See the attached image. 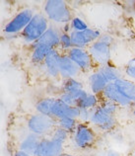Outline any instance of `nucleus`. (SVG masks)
<instances>
[{"label":"nucleus","mask_w":135,"mask_h":156,"mask_svg":"<svg viewBox=\"0 0 135 156\" xmlns=\"http://www.w3.org/2000/svg\"><path fill=\"white\" fill-rule=\"evenodd\" d=\"M59 42H60V35L58 31L54 27H50L47 29V31L42 36V38L38 42H36L33 46H36V44H44V46H47L51 48H56L59 46Z\"/></svg>","instance_id":"obj_16"},{"label":"nucleus","mask_w":135,"mask_h":156,"mask_svg":"<svg viewBox=\"0 0 135 156\" xmlns=\"http://www.w3.org/2000/svg\"><path fill=\"white\" fill-rule=\"evenodd\" d=\"M40 140H42V136L31 133L30 134L27 135V136L23 139L21 143H20L19 149H21L29 154L35 156V152H36V148H38Z\"/></svg>","instance_id":"obj_18"},{"label":"nucleus","mask_w":135,"mask_h":156,"mask_svg":"<svg viewBox=\"0 0 135 156\" xmlns=\"http://www.w3.org/2000/svg\"><path fill=\"white\" fill-rule=\"evenodd\" d=\"M67 55L74 61L81 70L87 71L92 68L94 60L86 48H72L68 51Z\"/></svg>","instance_id":"obj_10"},{"label":"nucleus","mask_w":135,"mask_h":156,"mask_svg":"<svg viewBox=\"0 0 135 156\" xmlns=\"http://www.w3.org/2000/svg\"><path fill=\"white\" fill-rule=\"evenodd\" d=\"M102 95L104 96L105 99L112 101L113 103H116L117 106L120 107H130L132 106V101L127 99L119 92V90L116 88V86L114 83H109L107 88L104 90V92L102 93Z\"/></svg>","instance_id":"obj_12"},{"label":"nucleus","mask_w":135,"mask_h":156,"mask_svg":"<svg viewBox=\"0 0 135 156\" xmlns=\"http://www.w3.org/2000/svg\"><path fill=\"white\" fill-rule=\"evenodd\" d=\"M98 71L101 72L109 83H113L116 82L117 79H119L121 77V71L118 68L114 67L113 65L110 64H105V65H101L98 69Z\"/></svg>","instance_id":"obj_19"},{"label":"nucleus","mask_w":135,"mask_h":156,"mask_svg":"<svg viewBox=\"0 0 135 156\" xmlns=\"http://www.w3.org/2000/svg\"><path fill=\"white\" fill-rule=\"evenodd\" d=\"M33 47H34V51H33L31 58L34 63L44 62V60H46L48 53L52 50H54V48L44 46V44H36V46H33Z\"/></svg>","instance_id":"obj_20"},{"label":"nucleus","mask_w":135,"mask_h":156,"mask_svg":"<svg viewBox=\"0 0 135 156\" xmlns=\"http://www.w3.org/2000/svg\"><path fill=\"white\" fill-rule=\"evenodd\" d=\"M55 119L42 114L33 115L28 120V128L30 131L40 136L48 133L50 131L52 133L55 129Z\"/></svg>","instance_id":"obj_3"},{"label":"nucleus","mask_w":135,"mask_h":156,"mask_svg":"<svg viewBox=\"0 0 135 156\" xmlns=\"http://www.w3.org/2000/svg\"><path fill=\"white\" fill-rule=\"evenodd\" d=\"M70 29L72 31L75 32H82L85 30H88L89 26L87 25L84 20H82L79 17H74L72 19V21L70 22Z\"/></svg>","instance_id":"obj_25"},{"label":"nucleus","mask_w":135,"mask_h":156,"mask_svg":"<svg viewBox=\"0 0 135 156\" xmlns=\"http://www.w3.org/2000/svg\"><path fill=\"white\" fill-rule=\"evenodd\" d=\"M13 156H34V155H31V154H29V153L25 152V151H23L21 149H18L14 152Z\"/></svg>","instance_id":"obj_32"},{"label":"nucleus","mask_w":135,"mask_h":156,"mask_svg":"<svg viewBox=\"0 0 135 156\" xmlns=\"http://www.w3.org/2000/svg\"><path fill=\"white\" fill-rule=\"evenodd\" d=\"M59 47L62 48L63 51H69L73 48L72 44V40L70 34L68 33H62L60 35V42H59Z\"/></svg>","instance_id":"obj_26"},{"label":"nucleus","mask_w":135,"mask_h":156,"mask_svg":"<svg viewBox=\"0 0 135 156\" xmlns=\"http://www.w3.org/2000/svg\"><path fill=\"white\" fill-rule=\"evenodd\" d=\"M87 51L92 56L94 61L100 65L109 64L110 60V46L98 40L88 47Z\"/></svg>","instance_id":"obj_9"},{"label":"nucleus","mask_w":135,"mask_h":156,"mask_svg":"<svg viewBox=\"0 0 135 156\" xmlns=\"http://www.w3.org/2000/svg\"><path fill=\"white\" fill-rule=\"evenodd\" d=\"M34 11L30 8H26L15 16L11 21L4 27L3 32L6 35H14L18 33H22L25 28L29 25L31 20L34 17Z\"/></svg>","instance_id":"obj_5"},{"label":"nucleus","mask_w":135,"mask_h":156,"mask_svg":"<svg viewBox=\"0 0 135 156\" xmlns=\"http://www.w3.org/2000/svg\"><path fill=\"white\" fill-rule=\"evenodd\" d=\"M99 105H100V102H99V99H98V96L93 93L92 94L88 93L83 99L78 101V105H77V107H78L79 109L94 110Z\"/></svg>","instance_id":"obj_22"},{"label":"nucleus","mask_w":135,"mask_h":156,"mask_svg":"<svg viewBox=\"0 0 135 156\" xmlns=\"http://www.w3.org/2000/svg\"><path fill=\"white\" fill-rule=\"evenodd\" d=\"M97 134L94 129L86 122H78L73 133V140L75 145L81 149L88 148L96 142Z\"/></svg>","instance_id":"obj_4"},{"label":"nucleus","mask_w":135,"mask_h":156,"mask_svg":"<svg viewBox=\"0 0 135 156\" xmlns=\"http://www.w3.org/2000/svg\"><path fill=\"white\" fill-rule=\"evenodd\" d=\"M93 110H85V109H80V117L79 120L82 121V122H90L92 117Z\"/></svg>","instance_id":"obj_30"},{"label":"nucleus","mask_w":135,"mask_h":156,"mask_svg":"<svg viewBox=\"0 0 135 156\" xmlns=\"http://www.w3.org/2000/svg\"><path fill=\"white\" fill-rule=\"evenodd\" d=\"M124 72H125V75L127 77L135 80V57L131 58L126 63Z\"/></svg>","instance_id":"obj_29"},{"label":"nucleus","mask_w":135,"mask_h":156,"mask_svg":"<svg viewBox=\"0 0 135 156\" xmlns=\"http://www.w3.org/2000/svg\"><path fill=\"white\" fill-rule=\"evenodd\" d=\"M55 99L56 98L47 97V98H43V99L40 100L38 103L36 104V109L38 111V113L44 115V116L51 117L52 108H54Z\"/></svg>","instance_id":"obj_21"},{"label":"nucleus","mask_w":135,"mask_h":156,"mask_svg":"<svg viewBox=\"0 0 135 156\" xmlns=\"http://www.w3.org/2000/svg\"><path fill=\"white\" fill-rule=\"evenodd\" d=\"M116 88L119 90V92L126 97L127 99L133 101L135 97V82L125 78H119L116 82H113Z\"/></svg>","instance_id":"obj_17"},{"label":"nucleus","mask_w":135,"mask_h":156,"mask_svg":"<svg viewBox=\"0 0 135 156\" xmlns=\"http://www.w3.org/2000/svg\"><path fill=\"white\" fill-rule=\"evenodd\" d=\"M100 106L105 111H107L108 113L112 114V115L116 114V110H117V105L116 103H113L112 101H109V100H107V99H105L104 101L100 102Z\"/></svg>","instance_id":"obj_28"},{"label":"nucleus","mask_w":135,"mask_h":156,"mask_svg":"<svg viewBox=\"0 0 135 156\" xmlns=\"http://www.w3.org/2000/svg\"><path fill=\"white\" fill-rule=\"evenodd\" d=\"M107 156H120V154L118 153L117 151H116V150L110 149V150H109V151H108Z\"/></svg>","instance_id":"obj_33"},{"label":"nucleus","mask_w":135,"mask_h":156,"mask_svg":"<svg viewBox=\"0 0 135 156\" xmlns=\"http://www.w3.org/2000/svg\"><path fill=\"white\" fill-rule=\"evenodd\" d=\"M132 106H133V115L135 116V97H134V99L132 101Z\"/></svg>","instance_id":"obj_34"},{"label":"nucleus","mask_w":135,"mask_h":156,"mask_svg":"<svg viewBox=\"0 0 135 156\" xmlns=\"http://www.w3.org/2000/svg\"><path fill=\"white\" fill-rule=\"evenodd\" d=\"M64 143H61L54 138L43 137L36 148L35 156H61L63 152Z\"/></svg>","instance_id":"obj_8"},{"label":"nucleus","mask_w":135,"mask_h":156,"mask_svg":"<svg viewBox=\"0 0 135 156\" xmlns=\"http://www.w3.org/2000/svg\"><path fill=\"white\" fill-rule=\"evenodd\" d=\"M50 137L54 138V140L61 142V143H65V141H66L69 137V133L67 130L59 128V126H56V128L52 130Z\"/></svg>","instance_id":"obj_24"},{"label":"nucleus","mask_w":135,"mask_h":156,"mask_svg":"<svg viewBox=\"0 0 135 156\" xmlns=\"http://www.w3.org/2000/svg\"><path fill=\"white\" fill-rule=\"evenodd\" d=\"M59 99L61 101H63L65 104H67L68 106H70V107H77V104H78V101H77V99L70 93L63 92L59 96Z\"/></svg>","instance_id":"obj_27"},{"label":"nucleus","mask_w":135,"mask_h":156,"mask_svg":"<svg viewBox=\"0 0 135 156\" xmlns=\"http://www.w3.org/2000/svg\"><path fill=\"white\" fill-rule=\"evenodd\" d=\"M101 33L97 30L93 29H88V30L82 31V32H75L71 31L70 37L72 40L73 48H85L89 47L90 44L97 42L101 38Z\"/></svg>","instance_id":"obj_7"},{"label":"nucleus","mask_w":135,"mask_h":156,"mask_svg":"<svg viewBox=\"0 0 135 156\" xmlns=\"http://www.w3.org/2000/svg\"><path fill=\"white\" fill-rule=\"evenodd\" d=\"M48 28V20L46 16L42 13H36L29 25L21 33V36L26 43L34 44L42 38Z\"/></svg>","instance_id":"obj_2"},{"label":"nucleus","mask_w":135,"mask_h":156,"mask_svg":"<svg viewBox=\"0 0 135 156\" xmlns=\"http://www.w3.org/2000/svg\"><path fill=\"white\" fill-rule=\"evenodd\" d=\"M77 125H78L77 120L72 118H62L60 120H57V126L67 130L69 133H74Z\"/></svg>","instance_id":"obj_23"},{"label":"nucleus","mask_w":135,"mask_h":156,"mask_svg":"<svg viewBox=\"0 0 135 156\" xmlns=\"http://www.w3.org/2000/svg\"><path fill=\"white\" fill-rule=\"evenodd\" d=\"M62 88H63V92L72 94L77 99V101H80L81 99H83L88 94V92L83 88V85H82L81 82L76 79H73V78L65 80Z\"/></svg>","instance_id":"obj_13"},{"label":"nucleus","mask_w":135,"mask_h":156,"mask_svg":"<svg viewBox=\"0 0 135 156\" xmlns=\"http://www.w3.org/2000/svg\"><path fill=\"white\" fill-rule=\"evenodd\" d=\"M90 122L103 131H109L112 129L116 126V119L114 115H112L105 111L99 105L96 109L93 110L92 117Z\"/></svg>","instance_id":"obj_6"},{"label":"nucleus","mask_w":135,"mask_h":156,"mask_svg":"<svg viewBox=\"0 0 135 156\" xmlns=\"http://www.w3.org/2000/svg\"><path fill=\"white\" fill-rule=\"evenodd\" d=\"M60 53L56 51V48L52 50L44 60V67L47 73L50 77H57L59 75V58Z\"/></svg>","instance_id":"obj_14"},{"label":"nucleus","mask_w":135,"mask_h":156,"mask_svg":"<svg viewBox=\"0 0 135 156\" xmlns=\"http://www.w3.org/2000/svg\"><path fill=\"white\" fill-rule=\"evenodd\" d=\"M81 69L67 55H60L59 58V75L66 79H75L80 74Z\"/></svg>","instance_id":"obj_11"},{"label":"nucleus","mask_w":135,"mask_h":156,"mask_svg":"<svg viewBox=\"0 0 135 156\" xmlns=\"http://www.w3.org/2000/svg\"><path fill=\"white\" fill-rule=\"evenodd\" d=\"M109 84V82L107 80L103 74L99 71H96L92 73L89 76V85L90 89L93 94L98 95V94H102L104 92V90L107 88V86Z\"/></svg>","instance_id":"obj_15"},{"label":"nucleus","mask_w":135,"mask_h":156,"mask_svg":"<svg viewBox=\"0 0 135 156\" xmlns=\"http://www.w3.org/2000/svg\"><path fill=\"white\" fill-rule=\"evenodd\" d=\"M44 13L48 18L54 23L67 24L72 21V13L68 5L62 0H48L43 7Z\"/></svg>","instance_id":"obj_1"},{"label":"nucleus","mask_w":135,"mask_h":156,"mask_svg":"<svg viewBox=\"0 0 135 156\" xmlns=\"http://www.w3.org/2000/svg\"><path fill=\"white\" fill-rule=\"evenodd\" d=\"M101 42H103V43H106V44H112V36H109V35H102L101 36V38L99 39Z\"/></svg>","instance_id":"obj_31"},{"label":"nucleus","mask_w":135,"mask_h":156,"mask_svg":"<svg viewBox=\"0 0 135 156\" xmlns=\"http://www.w3.org/2000/svg\"><path fill=\"white\" fill-rule=\"evenodd\" d=\"M61 156H78V155H74V154H68V153H63Z\"/></svg>","instance_id":"obj_35"}]
</instances>
